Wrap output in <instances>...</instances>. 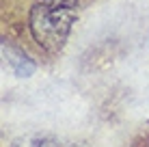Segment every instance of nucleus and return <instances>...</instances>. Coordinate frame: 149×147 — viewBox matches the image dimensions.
<instances>
[{"instance_id":"f257e3e1","label":"nucleus","mask_w":149,"mask_h":147,"mask_svg":"<svg viewBox=\"0 0 149 147\" xmlns=\"http://www.w3.org/2000/svg\"><path fill=\"white\" fill-rule=\"evenodd\" d=\"M76 15H78L76 4L35 0V4L30 7V13H28V28L35 43L50 54L61 52L71 33Z\"/></svg>"},{"instance_id":"f03ea898","label":"nucleus","mask_w":149,"mask_h":147,"mask_svg":"<svg viewBox=\"0 0 149 147\" xmlns=\"http://www.w3.org/2000/svg\"><path fill=\"white\" fill-rule=\"evenodd\" d=\"M13 147H78V145L63 143V141L48 139V136H26V139L15 141Z\"/></svg>"},{"instance_id":"7ed1b4c3","label":"nucleus","mask_w":149,"mask_h":147,"mask_svg":"<svg viewBox=\"0 0 149 147\" xmlns=\"http://www.w3.org/2000/svg\"><path fill=\"white\" fill-rule=\"evenodd\" d=\"M4 54H9V63L13 65V69H15V74L17 76H30L35 72V65L28 61L26 54H22V52H15V50H4Z\"/></svg>"},{"instance_id":"20e7f679","label":"nucleus","mask_w":149,"mask_h":147,"mask_svg":"<svg viewBox=\"0 0 149 147\" xmlns=\"http://www.w3.org/2000/svg\"><path fill=\"white\" fill-rule=\"evenodd\" d=\"M130 147H149V132H141L138 136H134Z\"/></svg>"}]
</instances>
